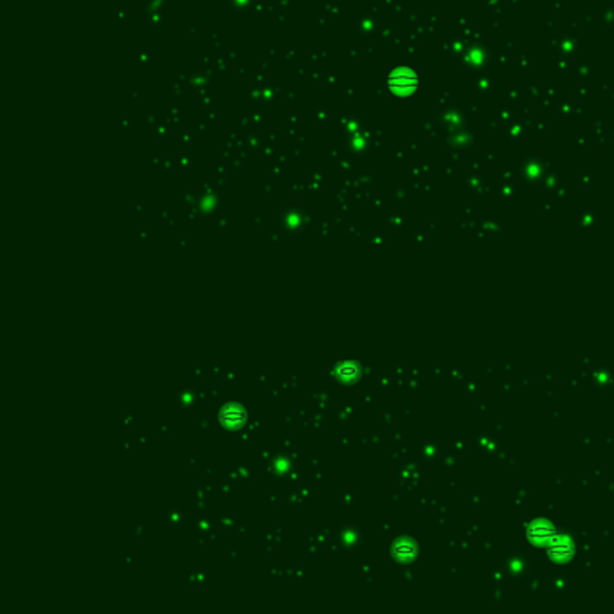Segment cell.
<instances>
[{
  "label": "cell",
  "instance_id": "cell-2",
  "mask_svg": "<svg viewBox=\"0 0 614 614\" xmlns=\"http://www.w3.org/2000/svg\"><path fill=\"white\" fill-rule=\"evenodd\" d=\"M549 555L557 557V559H567V557L573 555V548L569 544H564V542H551Z\"/></svg>",
  "mask_w": 614,
  "mask_h": 614
},
{
  "label": "cell",
  "instance_id": "cell-1",
  "mask_svg": "<svg viewBox=\"0 0 614 614\" xmlns=\"http://www.w3.org/2000/svg\"><path fill=\"white\" fill-rule=\"evenodd\" d=\"M528 535H530V539H533V541H549V539H553V535H555V530L549 528V526L537 524L528 530Z\"/></svg>",
  "mask_w": 614,
  "mask_h": 614
}]
</instances>
